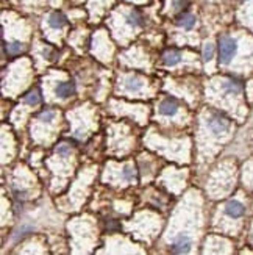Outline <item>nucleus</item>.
I'll list each match as a JSON object with an SVG mask.
<instances>
[{
	"label": "nucleus",
	"mask_w": 253,
	"mask_h": 255,
	"mask_svg": "<svg viewBox=\"0 0 253 255\" xmlns=\"http://www.w3.org/2000/svg\"><path fill=\"white\" fill-rule=\"evenodd\" d=\"M55 112H52V110H44V112H42L41 114H39V117H41V121H44V122H50V121H53L55 119Z\"/></svg>",
	"instance_id": "nucleus-17"
},
{
	"label": "nucleus",
	"mask_w": 253,
	"mask_h": 255,
	"mask_svg": "<svg viewBox=\"0 0 253 255\" xmlns=\"http://www.w3.org/2000/svg\"><path fill=\"white\" fill-rule=\"evenodd\" d=\"M6 50H8V54L18 55V54H21L24 50V46L21 44V42H10V44L6 46Z\"/></svg>",
	"instance_id": "nucleus-14"
},
{
	"label": "nucleus",
	"mask_w": 253,
	"mask_h": 255,
	"mask_svg": "<svg viewBox=\"0 0 253 255\" xmlns=\"http://www.w3.org/2000/svg\"><path fill=\"white\" fill-rule=\"evenodd\" d=\"M24 100L27 102L28 105H36V104H39V100H41L39 91L38 89H31L28 94L24 97Z\"/></svg>",
	"instance_id": "nucleus-13"
},
{
	"label": "nucleus",
	"mask_w": 253,
	"mask_h": 255,
	"mask_svg": "<svg viewBox=\"0 0 253 255\" xmlns=\"http://www.w3.org/2000/svg\"><path fill=\"white\" fill-rule=\"evenodd\" d=\"M75 92V85L74 82H64L56 86V96L58 97H69Z\"/></svg>",
	"instance_id": "nucleus-8"
},
{
	"label": "nucleus",
	"mask_w": 253,
	"mask_h": 255,
	"mask_svg": "<svg viewBox=\"0 0 253 255\" xmlns=\"http://www.w3.org/2000/svg\"><path fill=\"white\" fill-rule=\"evenodd\" d=\"M236 41L231 36H222L219 39V58L222 63H228L236 54Z\"/></svg>",
	"instance_id": "nucleus-1"
},
{
	"label": "nucleus",
	"mask_w": 253,
	"mask_h": 255,
	"mask_svg": "<svg viewBox=\"0 0 253 255\" xmlns=\"http://www.w3.org/2000/svg\"><path fill=\"white\" fill-rule=\"evenodd\" d=\"M244 211H246V208H244V205L238 200H230L225 207V213L231 218H241L244 215Z\"/></svg>",
	"instance_id": "nucleus-5"
},
{
	"label": "nucleus",
	"mask_w": 253,
	"mask_h": 255,
	"mask_svg": "<svg viewBox=\"0 0 253 255\" xmlns=\"http://www.w3.org/2000/svg\"><path fill=\"white\" fill-rule=\"evenodd\" d=\"M196 16H194L192 13H181L178 18H177L175 24L178 25L180 28H184V30H191L196 27Z\"/></svg>",
	"instance_id": "nucleus-3"
},
{
	"label": "nucleus",
	"mask_w": 253,
	"mask_h": 255,
	"mask_svg": "<svg viewBox=\"0 0 253 255\" xmlns=\"http://www.w3.org/2000/svg\"><path fill=\"white\" fill-rule=\"evenodd\" d=\"M56 152L60 155H69L71 154V147L67 146V144H60V146L56 147Z\"/></svg>",
	"instance_id": "nucleus-18"
},
{
	"label": "nucleus",
	"mask_w": 253,
	"mask_h": 255,
	"mask_svg": "<svg viewBox=\"0 0 253 255\" xmlns=\"http://www.w3.org/2000/svg\"><path fill=\"white\" fill-rule=\"evenodd\" d=\"M28 232H33L31 226H21L18 230L14 232V240H19V238L25 236V233H28Z\"/></svg>",
	"instance_id": "nucleus-16"
},
{
	"label": "nucleus",
	"mask_w": 253,
	"mask_h": 255,
	"mask_svg": "<svg viewBox=\"0 0 253 255\" xmlns=\"http://www.w3.org/2000/svg\"><path fill=\"white\" fill-rule=\"evenodd\" d=\"M178 110V102L175 99H164L161 104H159V113L166 116H172Z\"/></svg>",
	"instance_id": "nucleus-4"
},
{
	"label": "nucleus",
	"mask_w": 253,
	"mask_h": 255,
	"mask_svg": "<svg viewBox=\"0 0 253 255\" xmlns=\"http://www.w3.org/2000/svg\"><path fill=\"white\" fill-rule=\"evenodd\" d=\"M142 80L139 79V77H136V75H134V77H128L126 79V89L128 91H139L141 88H142Z\"/></svg>",
	"instance_id": "nucleus-12"
},
{
	"label": "nucleus",
	"mask_w": 253,
	"mask_h": 255,
	"mask_svg": "<svg viewBox=\"0 0 253 255\" xmlns=\"http://www.w3.org/2000/svg\"><path fill=\"white\" fill-rule=\"evenodd\" d=\"M126 22H128L131 27H142V25H144V18H142L138 11L131 10L126 14Z\"/></svg>",
	"instance_id": "nucleus-10"
},
{
	"label": "nucleus",
	"mask_w": 253,
	"mask_h": 255,
	"mask_svg": "<svg viewBox=\"0 0 253 255\" xmlns=\"http://www.w3.org/2000/svg\"><path fill=\"white\" fill-rule=\"evenodd\" d=\"M208 127L214 133H222L228 129V121L221 114H213L208 119Z\"/></svg>",
	"instance_id": "nucleus-2"
},
{
	"label": "nucleus",
	"mask_w": 253,
	"mask_h": 255,
	"mask_svg": "<svg viewBox=\"0 0 253 255\" xmlns=\"http://www.w3.org/2000/svg\"><path fill=\"white\" fill-rule=\"evenodd\" d=\"M224 89L228 92V94H239L242 91V85L238 80H228L224 83Z\"/></svg>",
	"instance_id": "nucleus-11"
},
{
	"label": "nucleus",
	"mask_w": 253,
	"mask_h": 255,
	"mask_svg": "<svg viewBox=\"0 0 253 255\" xmlns=\"http://www.w3.org/2000/svg\"><path fill=\"white\" fill-rule=\"evenodd\" d=\"M172 254H188L191 251V240L188 236H180L172 246Z\"/></svg>",
	"instance_id": "nucleus-6"
},
{
	"label": "nucleus",
	"mask_w": 253,
	"mask_h": 255,
	"mask_svg": "<svg viewBox=\"0 0 253 255\" xmlns=\"http://www.w3.org/2000/svg\"><path fill=\"white\" fill-rule=\"evenodd\" d=\"M49 25L52 28H63L64 25H67V18L63 14V13H52L49 16Z\"/></svg>",
	"instance_id": "nucleus-7"
},
{
	"label": "nucleus",
	"mask_w": 253,
	"mask_h": 255,
	"mask_svg": "<svg viewBox=\"0 0 253 255\" xmlns=\"http://www.w3.org/2000/svg\"><path fill=\"white\" fill-rule=\"evenodd\" d=\"M213 57H214V46L211 44V42H206L203 46V59L205 61H209Z\"/></svg>",
	"instance_id": "nucleus-15"
},
{
	"label": "nucleus",
	"mask_w": 253,
	"mask_h": 255,
	"mask_svg": "<svg viewBox=\"0 0 253 255\" xmlns=\"http://www.w3.org/2000/svg\"><path fill=\"white\" fill-rule=\"evenodd\" d=\"M133 177H134V171H133V169H131V168H125V169H124V178H125V180L131 182Z\"/></svg>",
	"instance_id": "nucleus-20"
},
{
	"label": "nucleus",
	"mask_w": 253,
	"mask_h": 255,
	"mask_svg": "<svg viewBox=\"0 0 253 255\" xmlns=\"http://www.w3.org/2000/svg\"><path fill=\"white\" fill-rule=\"evenodd\" d=\"M181 59V54L178 52V50H167V52L163 55V63L166 66H175L178 64Z\"/></svg>",
	"instance_id": "nucleus-9"
},
{
	"label": "nucleus",
	"mask_w": 253,
	"mask_h": 255,
	"mask_svg": "<svg viewBox=\"0 0 253 255\" xmlns=\"http://www.w3.org/2000/svg\"><path fill=\"white\" fill-rule=\"evenodd\" d=\"M189 0H174V6L177 8V10H184V8L188 6Z\"/></svg>",
	"instance_id": "nucleus-19"
}]
</instances>
